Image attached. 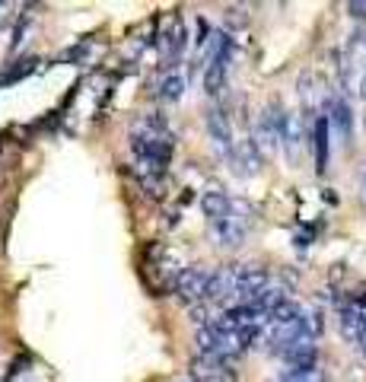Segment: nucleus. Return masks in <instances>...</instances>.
Listing matches in <instances>:
<instances>
[{
    "instance_id": "20e7f679",
    "label": "nucleus",
    "mask_w": 366,
    "mask_h": 382,
    "mask_svg": "<svg viewBox=\"0 0 366 382\" xmlns=\"http://www.w3.org/2000/svg\"><path fill=\"white\" fill-rule=\"evenodd\" d=\"M236 287H239V265H226V268H220V271H214V274H210L207 296H204V299H216V303L233 306Z\"/></svg>"
},
{
    "instance_id": "9b49d317",
    "label": "nucleus",
    "mask_w": 366,
    "mask_h": 382,
    "mask_svg": "<svg viewBox=\"0 0 366 382\" xmlns=\"http://www.w3.org/2000/svg\"><path fill=\"white\" fill-rule=\"evenodd\" d=\"M281 141H283V147H287L290 163H296V159H300V141H303V125H300V118H296V115H287Z\"/></svg>"
},
{
    "instance_id": "2eb2a0df",
    "label": "nucleus",
    "mask_w": 366,
    "mask_h": 382,
    "mask_svg": "<svg viewBox=\"0 0 366 382\" xmlns=\"http://www.w3.org/2000/svg\"><path fill=\"white\" fill-rule=\"evenodd\" d=\"M182 92H185V80H182V74H169L163 83H159V96L166 102H179L182 99Z\"/></svg>"
},
{
    "instance_id": "6e6552de",
    "label": "nucleus",
    "mask_w": 366,
    "mask_h": 382,
    "mask_svg": "<svg viewBox=\"0 0 366 382\" xmlns=\"http://www.w3.org/2000/svg\"><path fill=\"white\" fill-rule=\"evenodd\" d=\"M328 134H332V121H328V115H318L316 125H312V150H316V169L318 172L328 169V153H332Z\"/></svg>"
},
{
    "instance_id": "4468645a",
    "label": "nucleus",
    "mask_w": 366,
    "mask_h": 382,
    "mask_svg": "<svg viewBox=\"0 0 366 382\" xmlns=\"http://www.w3.org/2000/svg\"><path fill=\"white\" fill-rule=\"evenodd\" d=\"M35 67H39V58H19V61H13V64L0 74V90H3V86H10V83H17V80H26Z\"/></svg>"
},
{
    "instance_id": "0eeeda50",
    "label": "nucleus",
    "mask_w": 366,
    "mask_h": 382,
    "mask_svg": "<svg viewBox=\"0 0 366 382\" xmlns=\"http://www.w3.org/2000/svg\"><path fill=\"white\" fill-rule=\"evenodd\" d=\"M328 121L338 128L341 141L350 143V137H354V108H350L347 99H341V96L328 99Z\"/></svg>"
},
{
    "instance_id": "7ed1b4c3",
    "label": "nucleus",
    "mask_w": 366,
    "mask_h": 382,
    "mask_svg": "<svg viewBox=\"0 0 366 382\" xmlns=\"http://www.w3.org/2000/svg\"><path fill=\"white\" fill-rule=\"evenodd\" d=\"M230 58H233V39L226 35V42L220 45V51H216L214 58L204 64V92H210V96H216V92L223 90L226 83V70H230Z\"/></svg>"
},
{
    "instance_id": "f3484780",
    "label": "nucleus",
    "mask_w": 366,
    "mask_h": 382,
    "mask_svg": "<svg viewBox=\"0 0 366 382\" xmlns=\"http://www.w3.org/2000/svg\"><path fill=\"white\" fill-rule=\"evenodd\" d=\"M300 316H303V312H300V306L287 299V303H281V306H277L274 312L267 316V322H271V325H287V322H296Z\"/></svg>"
},
{
    "instance_id": "f03ea898",
    "label": "nucleus",
    "mask_w": 366,
    "mask_h": 382,
    "mask_svg": "<svg viewBox=\"0 0 366 382\" xmlns=\"http://www.w3.org/2000/svg\"><path fill=\"white\" fill-rule=\"evenodd\" d=\"M283 121H287V115L277 105H267L258 115V125H255V137L252 141L258 143L261 153H271L277 147V141H281V134H283Z\"/></svg>"
},
{
    "instance_id": "423d86ee",
    "label": "nucleus",
    "mask_w": 366,
    "mask_h": 382,
    "mask_svg": "<svg viewBox=\"0 0 366 382\" xmlns=\"http://www.w3.org/2000/svg\"><path fill=\"white\" fill-rule=\"evenodd\" d=\"M261 153L258 143L252 141V137H245V141H239L233 150H230V163H233V169L239 175H255L261 169Z\"/></svg>"
},
{
    "instance_id": "412c9836",
    "label": "nucleus",
    "mask_w": 366,
    "mask_h": 382,
    "mask_svg": "<svg viewBox=\"0 0 366 382\" xmlns=\"http://www.w3.org/2000/svg\"><path fill=\"white\" fill-rule=\"evenodd\" d=\"M360 92H363V99H366V74H363V80H360Z\"/></svg>"
},
{
    "instance_id": "dca6fc26",
    "label": "nucleus",
    "mask_w": 366,
    "mask_h": 382,
    "mask_svg": "<svg viewBox=\"0 0 366 382\" xmlns=\"http://www.w3.org/2000/svg\"><path fill=\"white\" fill-rule=\"evenodd\" d=\"M277 382H325V373L318 366H309V370H283Z\"/></svg>"
},
{
    "instance_id": "5701e85b",
    "label": "nucleus",
    "mask_w": 366,
    "mask_h": 382,
    "mask_svg": "<svg viewBox=\"0 0 366 382\" xmlns=\"http://www.w3.org/2000/svg\"><path fill=\"white\" fill-rule=\"evenodd\" d=\"M0 150H3V141H0Z\"/></svg>"
},
{
    "instance_id": "a211bd4d",
    "label": "nucleus",
    "mask_w": 366,
    "mask_h": 382,
    "mask_svg": "<svg viewBox=\"0 0 366 382\" xmlns=\"http://www.w3.org/2000/svg\"><path fill=\"white\" fill-rule=\"evenodd\" d=\"M141 185L150 188V198H163V182H159V175H141Z\"/></svg>"
},
{
    "instance_id": "f257e3e1",
    "label": "nucleus",
    "mask_w": 366,
    "mask_h": 382,
    "mask_svg": "<svg viewBox=\"0 0 366 382\" xmlns=\"http://www.w3.org/2000/svg\"><path fill=\"white\" fill-rule=\"evenodd\" d=\"M210 274H214V271H207V268H201V265L182 268V271H175V277H172V293L182 299V303H198V299L207 296Z\"/></svg>"
},
{
    "instance_id": "ddd939ff",
    "label": "nucleus",
    "mask_w": 366,
    "mask_h": 382,
    "mask_svg": "<svg viewBox=\"0 0 366 382\" xmlns=\"http://www.w3.org/2000/svg\"><path fill=\"white\" fill-rule=\"evenodd\" d=\"M341 332H344V338H347L350 344H360V338H363V332H366V322L360 319L357 306L341 309Z\"/></svg>"
},
{
    "instance_id": "9d476101",
    "label": "nucleus",
    "mask_w": 366,
    "mask_h": 382,
    "mask_svg": "<svg viewBox=\"0 0 366 382\" xmlns=\"http://www.w3.org/2000/svg\"><path fill=\"white\" fill-rule=\"evenodd\" d=\"M182 51H185V26L179 17H172L166 32H163V54H166V61H179Z\"/></svg>"
},
{
    "instance_id": "6ab92c4d",
    "label": "nucleus",
    "mask_w": 366,
    "mask_h": 382,
    "mask_svg": "<svg viewBox=\"0 0 366 382\" xmlns=\"http://www.w3.org/2000/svg\"><path fill=\"white\" fill-rule=\"evenodd\" d=\"M347 13L354 19H366V3H347Z\"/></svg>"
},
{
    "instance_id": "4be33fe9",
    "label": "nucleus",
    "mask_w": 366,
    "mask_h": 382,
    "mask_svg": "<svg viewBox=\"0 0 366 382\" xmlns=\"http://www.w3.org/2000/svg\"><path fill=\"white\" fill-rule=\"evenodd\" d=\"M182 382H194V379H182Z\"/></svg>"
},
{
    "instance_id": "aec40b11",
    "label": "nucleus",
    "mask_w": 366,
    "mask_h": 382,
    "mask_svg": "<svg viewBox=\"0 0 366 382\" xmlns=\"http://www.w3.org/2000/svg\"><path fill=\"white\" fill-rule=\"evenodd\" d=\"M360 350H363V357H366V332H363V338H360V344H357Z\"/></svg>"
},
{
    "instance_id": "1a4fd4ad",
    "label": "nucleus",
    "mask_w": 366,
    "mask_h": 382,
    "mask_svg": "<svg viewBox=\"0 0 366 382\" xmlns=\"http://www.w3.org/2000/svg\"><path fill=\"white\" fill-rule=\"evenodd\" d=\"M207 131L220 147L226 150V157H230V150H233V128H230V118H226L223 108H210L207 112Z\"/></svg>"
},
{
    "instance_id": "39448f33",
    "label": "nucleus",
    "mask_w": 366,
    "mask_h": 382,
    "mask_svg": "<svg viewBox=\"0 0 366 382\" xmlns=\"http://www.w3.org/2000/svg\"><path fill=\"white\" fill-rule=\"evenodd\" d=\"M210 236H214V242L220 249H239L242 239H245V220H239L233 214L210 220Z\"/></svg>"
},
{
    "instance_id": "f8f14e48",
    "label": "nucleus",
    "mask_w": 366,
    "mask_h": 382,
    "mask_svg": "<svg viewBox=\"0 0 366 382\" xmlns=\"http://www.w3.org/2000/svg\"><path fill=\"white\" fill-rule=\"evenodd\" d=\"M201 210L210 220H220V217L230 214V198H226L223 191H204L201 194Z\"/></svg>"
}]
</instances>
